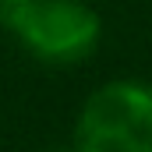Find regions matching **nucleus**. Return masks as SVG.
<instances>
[{"label": "nucleus", "instance_id": "obj_1", "mask_svg": "<svg viewBox=\"0 0 152 152\" xmlns=\"http://www.w3.org/2000/svg\"><path fill=\"white\" fill-rule=\"evenodd\" d=\"M0 21L46 64H78L103 36V21L85 0H0Z\"/></svg>", "mask_w": 152, "mask_h": 152}, {"label": "nucleus", "instance_id": "obj_2", "mask_svg": "<svg viewBox=\"0 0 152 152\" xmlns=\"http://www.w3.org/2000/svg\"><path fill=\"white\" fill-rule=\"evenodd\" d=\"M75 152H152V85L134 78L99 85L75 120Z\"/></svg>", "mask_w": 152, "mask_h": 152}, {"label": "nucleus", "instance_id": "obj_3", "mask_svg": "<svg viewBox=\"0 0 152 152\" xmlns=\"http://www.w3.org/2000/svg\"><path fill=\"white\" fill-rule=\"evenodd\" d=\"M46 152H75V149H46Z\"/></svg>", "mask_w": 152, "mask_h": 152}]
</instances>
